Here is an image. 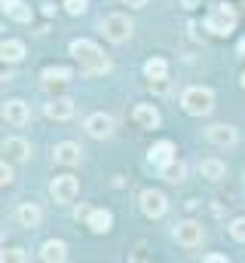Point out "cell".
<instances>
[{
    "instance_id": "cell-18",
    "label": "cell",
    "mask_w": 245,
    "mask_h": 263,
    "mask_svg": "<svg viewBox=\"0 0 245 263\" xmlns=\"http://www.w3.org/2000/svg\"><path fill=\"white\" fill-rule=\"evenodd\" d=\"M40 257H43L46 263L64 260V257H67V248H64V242H59V239H49V242L40 248Z\"/></svg>"
},
{
    "instance_id": "cell-19",
    "label": "cell",
    "mask_w": 245,
    "mask_h": 263,
    "mask_svg": "<svg viewBox=\"0 0 245 263\" xmlns=\"http://www.w3.org/2000/svg\"><path fill=\"white\" fill-rule=\"evenodd\" d=\"M0 55H3V62H22L25 59V43L22 40H3Z\"/></svg>"
},
{
    "instance_id": "cell-8",
    "label": "cell",
    "mask_w": 245,
    "mask_h": 263,
    "mask_svg": "<svg viewBox=\"0 0 245 263\" xmlns=\"http://www.w3.org/2000/svg\"><path fill=\"white\" fill-rule=\"evenodd\" d=\"M132 120H135L141 129H156V126H160V110H156L153 104H138V107L132 110Z\"/></svg>"
},
{
    "instance_id": "cell-23",
    "label": "cell",
    "mask_w": 245,
    "mask_h": 263,
    "mask_svg": "<svg viewBox=\"0 0 245 263\" xmlns=\"http://www.w3.org/2000/svg\"><path fill=\"white\" fill-rule=\"evenodd\" d=\"M71 77H74L71 67H46V70L40 73V80H43L46 86H52V83H64V80H71Z\"/></svg>"
},
{
    "instance_id": "cell-24",
    "label": "cell",
    "mask_w": 245,
    "mask_h": 263,
    "mask_svg": "<svg viewBox=\"0 0 245 263\" xmlns=\"http://www.w3.org/2000/svg\"><path fill=\"white\" fill-rule=\"evenodd\" d=\"M144 73H147L150 80H166V73H169L166 59H150V62L144 65Z\"/></svg>"
},
{
    "instance_id": "cell-16",
    "label": "cell",
    "mask_w": 245,
    "mask_h": 263,
    "mask_svg": "<svg viewBox=\"0 0 245 263\" xmlns=\"http://www.w3.org/2000/svg\"><path fill=\"white\" fill-rule=\"evenodd\" d=\"M0 6H3V12H6L9 18H15V22H31V6H28L25 0H3Z\"/></svg>"
},
{
    "instance_id": "cell-26",
    "label": "cell",
    "mask_w": 245,
    "mask_h": 263,
    "mask_svg": "<svg viewBox=\"0 0 245 263\" xmlns=\"http://www.w3.org/2000/svg\"><path fill=\"white\" fill-rule=\"evenodd\" d=\"M64 9L71 15H83L86 12V0H64Z\"/></svg>"
},
{
    "instance_id": "cell-11",
    "label": "cell",
    "mask_w": 245,
    "mask_h": 263,
    "mask_svg": "<svg viewBox=\"0 0 245 263\" xmlns=\"http://www.w3.org/2000/svg\"><path fill=\"white\" fill-rule=\"evenodd\" d=\"M86 132H89L92 138H108V135L114 132V120L104 117V114H92V117L86 120Z\"/></svg>"
},
{
    "instance_id": "cell-9",
    "label": "cell",
    "mask_w": 245,
    "mask_h": 263,
    "mask_svg": "<svg viewBox=\"0 0 245 263\" xmlns=\"http://www.w3.org/2000/svg\"><path fill=\"white\" fill-rule=\"evenodd\" d=\"M46 117L56 120V123L71 120V117H74V101H71V98H52V101L46 104Z\"/></svg>"
},
{
    "instance_id": "cell-21",
    "label": "cell",
    "mask_w": 245,
    "mask_h": 263,
    "mask_svg": "<svg viewBox=\"0 0 245 263\" xmlns=\"http://www.w3.org/2000/svg\"><path fill=\"white\" fill-rule=\"evenodd\" d=\"M40 208L34 205V202H25L22 208H19V220H22V227H28V230H34L37 223H40Z\"/></svg>"
},
{
    "instance_id": "cell-25",
    "label": "cell",
    "mask_w": 245,
    "mask_h": 263,
    "mask_svg": "<svg viewBox=\"0 0 245 263\" xmlns=\"http://www.w3.org/2000/svg\"><path fill=\"white\" fill-rule=\"evenodd\" d=\"M230 236H233L236 242H245V217H236V220L230 223Z\"/></svg>"
},
{
    "instance_id": "cell-27",
    "label": "cell",
    "mask_w": 245,
    "mask_h": 263,
    "mask_svg": "<svg viewBox=\"0 0 245 263\" xmlns=\"http://www.w3.org/2000/svg\"><path fill=\"white\" fill-rule=\"evenodd\" d=\"M0 257H3V263L6 260H25V251H22V248H6Z\"/></svg>"
},
{
    "instance_id": "cell-3",
    "label": "cell",
    "mask_w": 245,
    "mask_h": 263,
    "mask_svg": "<svg viewBox=\"0 0 245 263\" xmlns=\"http://www.w3.org/2000/svg\"><path fill=\"white\" fill-rule=\"evenodd\" d=\"M212 104H215V98H212V92L202 89V86H190L181 95V107L190 117H205V114H212Z\"/></svg>"
},
{
    "instance_id": "cell-30",
    "label": "cell",
    "mask_w": 245,
    "mask_h": 263,
    "mask_svg": "<svg viewBox=\"0 0 245 263\" xmlns=\"http://www.w3.org/2000/svg\"><path fill=\"white\" fill-rule=\"evenodd\" d=\"M205 260H208V263H224V260H227V257H224V254H208Z\"/></svg>"
},
{
    "instance_id": "cell-17",
    "label": "cell",
    "mask_w": 245,
    "mask_h": 263,
    "mask_svg": "<svg viewBox=\"0 0 245 263\" xmlns=\"http://www.w3.org/2000/svg\"><path fill=\"white\" fill-rule=\"evenodd\" d=\"M208 141L218 144V147H230V144H236V129L233 126H212L208 129Z\"/></svg>"
},
{
    "instance_id": "cell-7",
    "label": "cell",
    "mask_w": 245,
    "mask_h": 263,
    "mask_svg": "<svg viewBox=\"0 0 245 263\" xmlns=\"http://www.w3.org/2000/svg\"><path fill=\"white\" fill-rule=\"evenodd\" d=\"M77 190H80L77 181L67 178V175L52 181V199H56V202H74V199H77Z\"/></svg>"
},
{
    "instance_id": "cell-34",
    "label": "cell",
    "mask_w": 245,
    "mask_h": 263,
    "mask_svg": "<svg viewBox=\"0 0 245 263\" xmlns=\"http://www.w3.org/2000/svg\"><path fill=\"white\" fill-rule=\"evenodd\" d=\"M242 89H245V70H242Z\"/></svg>"
},
{
    "instance_id": "cell-13",
    "label": "cell",
    "mask_w": 245,
    "mask_h": 263,
    "mask_svg": "<svg viewBox=\"0 0 245 263\" xmlns=\"http://www.w3.org/2000/svg\"><path fill=\"white\" fill-rule=\"evenodd\" d=\"M3 156H6L9 162L28 159V141H22V138H6V141H3Z\"/></svg>"
},
{
    "instance_id": "cell-5",
    "label": "cell",
    "mask_w": 245,
    "mask_h": 263,
    "mask_svg": "<svg viewBox=\"0 0 245 263\" xmlns=\"http://www.w3.org/2000/svg\"><path fill=\"white\" fill-rule=\"evenodd\" d=\"M172 236H175V242L184 245V248H196V245L202 242V223H196V220H181V223H175Z\"/></svg>"
},
{
    "instance_id": "cell-28",
    "label": "cell",
    "mask_w": 245,
    "mask_h": 263,
    "mask_svg": "<svg viewBox=\"0 0 245 263\" xmlns=\"http://www.w3.org/2000/svg\"><path fill=\"white\" fill-rule=\"evenodd\" d=\"M0 181H3V187H6V184H12V168H9V159H3V168H0Z\"/></svg>"
},
{
    "instance_id": "cell-31",
    "label": "cell",
    "mask_w": 245,
    "mask_h": 263,
    "mask_svg": "<svg viewBox=\"0 0 245 263\" xmlns=\"http://www.w3.org/2000/svg\"><path fill=\"white\" fill-rule=\"evenodd\" d=\"M122 3H126V6H144L147 0H122Z\"/></svg>"
},
{
    "instance_id": "cell-33",
    "label": "cell",
    "mask_w": 245,
    "mask_h": 263,
    "mask_svg": "<svg viewBox=\"0 0 245 263\" xmlns=\"http://www.w3.org/2000/svg\"><path fill=\"white\" fill-rule=\"evenodd\" d=\"M239 55H245V37L239 40Z\"/></svg>"
},
{
    "instance_id": "cell-29",
    "label": "cell",
    "mask_w": 245,
    "mask_h": 263,
    "mask_svg": "<svg viewBox=\"0 0 245 263\" xmlns=\"http://www.w3.org/2000/svg\"><path fill=\"white\" fill-rule=\"evenodd\" d=\"M89 214H92V208H86V205L77 208V220H89Z\"/></svg>"
},
{
    "instance_id": "cell-12",
    "label": "cell",
    "mask_w": 245,
    "mask_h": 263,
    "mask_svg": "<svg viewBox=\"0 0 245 263\" xmlns=\"http://www.w3.org/2000/svg\"><path fill=\"white\" fill-rule=\"evenodd\" d=\"M147 156H150V162H153V165H160V168H163L166 162H172V159H175V144H172V141H156V144L150 147V153H147Z\"/></svg>"
},
{
    "instance_id": "cell-22",
    "label": "cell",
    "mask_w": 245,
    "mask_h": 263,
    "mask_svg": "<svg viewBox=\"0 0 245 263\" xmlns=\"http://www.w3.org/2000/svg\"><path fill=\"white\" fill-rule=\"evenodd\" d=\"M184 172H187V168H184V162L172 159V162H166V165H163V172H160V175H163V181H169V184H181Z\"/></svg>"
},
{
    "instance_id": "cell-4",
    "label": "cell",
    "mask_w": 245,
    "mask_h": 263,
    "mask_svg": "<svg viewBox=\"0 0 245 263\" xmlns=\"http://www.w3.org/2000/svg\"><path fill=\"white\" fill-rule=\"evenodd\" d=\"M101 34H104L111 43H122V40H129V34H132V22H129V15H120V12L104 15V22H101Z\"/></svg>"
},
{
    "instance_id": "cell-2",
    "label": "cell",
    "mask_w": 245,
    "mask_h": 263,
    "mask_svg": "<svg viewBox=\"0 0 245 263\" xmlns=\"http://www.w3.org/2000/svg\"><path fill=\"white\" fill-rule=\"evenodd\" d=\"M236 28V9L230 3H218L208 15H205V31H212L215 37H227Z\"/></svg>"
},
{
    "instance_id": "cell-15",
    "label": "cell",
    "mask_w": 245,
    "mask_h": 263,
    "mask_svg": "<svg viewBox=\"0 0 245 263\" xmlns=\"http://www.w3.org/2000/svg\"><path fill=\"white\" fill-rule=\"evenodd\" d=\"M80 153H83V150H80L77 144L64 141V144L56 147V153H52V156H56V162H61V165H77V162H80Z\"/></svg>"
},
{
    "instance_id": "cell-10",
    "label": "cell",
    "mask_w": 245,
    "mask_h": 263,
    "mask_svg": "<svg viewBox=\"0 0 245 263\" xmlns=\"http://www.w3.org/2000/svg\"><path fill=\"white\" fill-rule=\"evenodd\" d=\"M3 120L9 126H25L28 123V104L25 101H6L3 104Z\"/></svg>"
},
{
    "instance_id": "cell-14",
    "label": "cell",
    "mask_w": 245,
    "mask_h": 263,
    "mask_svg": "<svg viewBox=\"0 0 245 263\" xmlns=\"http://www.w3.org/2000/svg\"><path fill=\"white\" fill-rule=\"evenodd\" d=\"M111 223H114V217H111V211H104V208H95L92 214H89V220H86V227L92 230V233H108L111 230Z\"/></svg>"
},
{
    "instance_id": "cell-6",
    "label": "cell",
    "mask_w": 245,
    "mask_h": 263,
    "mask_svg": "<svg viewBox=\"0 0 245 263\" xmlns=\"http://www.w3.org/2000/svg\"><path fill=\"white\" fill-rule=\"evenodd\" d=\"M166 208H169V202H166V196H163L160 190H144V193H141V211H144L147 217H163Z\"/></svg>"
},
{
    "instance_id": "cell-20",
    "label": "cell",
    "mask_w": 245,
    "mask_h": 263,
    "mask_svg": "<svg viewBox=\"0 0 245 263\" xmlns=\"http://www.w3.org/2000/svg\"><path fill=\"white\" fill-rule=\"evenodd\" d=\"M224 172H227V168H224V162H221V159H202V162H199V175H202V178H208V181H221V178H224Z\"/></svg>"
},
{
    "instance_id": "cell-1",
    "label": "cell",
    "mask_w": 245,
    "mask_h": 263,
    "mask_svg": "<svg viewBox=\"0 0 245 263\" xmlns=\"http://www.w3.org/2000/svg\"><path fill=\"white\" fill-rule=\"evenodd\" d=\"M71 55L80 62V67H83V73H108L111 70V62L101 55V49L92 43V40H74L71 43Z\"/></svg>"
},
{
    "instance_id": "cell-32",
    "label": "cell",
    "mask_w": 245,
    "mask_h": 263,
    "mask_svg": "<svg viewBox=\"0 0 245 263\" xmlns=\"http://www.w3.org/2000/svg\"><path fill=\"white\" fill-rule=\"evenodd\" d=\"M184 6H187V9H193V6H196V3H199V0H181Z\"/></svg>"
}]
</instances>
